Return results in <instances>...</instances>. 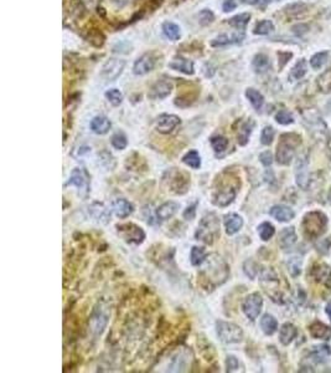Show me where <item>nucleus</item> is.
Here are the masks:
<instances>
[{
	"label": "nucleus",
	"instance_id": "f257e3e1",
	"mask_svg": "<svg viewBox=\"0 0 331 373\" xmlns=\"http://www.w3.org/2000/svg\"><path fill=\"white\" fill-rule=\"evenodd\" d=\"M200 270V280L205 288L215 289L229 279L230 267L217 254L207 255Z\"/></svg>",
	"mask_w": 331,
	"mask_h": 373
},
{
	"label": "nucleus",
	"instance_id": "f03ea898",
	"mask_svg": "<svg viewBox=\"0 0 331 373\" xmlns=\"http://www.w3.org/2000/svg\"><path fill=\"white\" fill-rule=\"evenodd\" d=\"M220 237V219L215 213H208L197 225L195 238L205 244H213Z\"/></svg>",
	"mask_w": 331,
	"mask_h": 373
},
{
	"label": "nucleus",
	"instance_id": "7ed1b4c3",
	"mask_svg": "<svg viewBox=\"0 0 331 373\" xmlns=\"http://www.w3.org/2000/svg\"><path fill=\"white\" fill-rule=\"evenodd\" d=\"M328 225V217L321 212H311L304 217L303 229L306 237L315 239L323 235Z\"/></svg>",
	"mask_w": 331,
	"mask_h": 373
},
{
	"label": "nucleus",
	"instance_id": "20e7f679",
	"mask_svg": "<svg viewBox=\"0 0 331 373\" xmlns=\"http://www.w3.org/2000/svg\"><path fill=\"white\" fill-rule=\"evenodd\" d=\"M300 137L298 134H283L277 147V161L281 164H289L294 158L296 147L300 144Z\"/></svg>",
	"mask_w": 331,
	"mask_h": 373
},
{
	"label": "nucleus",
	"instance_id": "39448f33",
	"mask_svg": "<svg viewBox=\"0 0 331 373\" xmlns=\"http://www.w3.org/2000/svg\"><path fill=\"white\" fill-rule=\"evenodd\" d=\"M237 194V186L226 178V181H217V186L213 189L212 203L216 207H227L235 200Z\"/></svg>",
	"mask_w": 331,
	"mask_h": 373
},
{
	"label": "nucleus",
	"instance_id": "423d86ee",
	"mask_svg": "<svg viewBox=\"0 0 331 373\" xmlns=\"http://www.w3.org/2000/svg\"><path fill=\"white\" fill-rule=\"evenodd\" d=\"M216 332L224 343H238L243 338V331L238 325L232 322L218 321L216 323Z\"/></svg>",
	"mask_w": 331,
	"mask_h": 373
},
{
	"label": "nucleus",
	"instance_id": "0eeeda50",
	"mask_svg": "<svg viewBox=\"0 0 331 373\" xmlns=\"http://www.w3.org/2000/svg\"><path fill=\"white\" fill-rule=\"evenodd\" d=\"M117 232L121 235L122 239L124 242L129 243V244H142L145 239V233L134 223H126V224L117 225Z\"/></svg>",
	"mask_w": 331,
	"mask_h": 373
},
{
	"label": "nucleus",
	"instance_id": "6e6552de",
	"mask_svg": "<svg viewBox=\"0 0 331 373\" xmlns=\"http://www.w3.org/2000/svg\"><path fill=\"white\" fill-rule=\"evenodd\" d=\"M166 174L169 176V178L165 179V182H168V188H170V192L175 193V194L186 193L189 186H190V177L175 168Z\"/></svg>",
	"mask_w": 331,
	"mask_h": 373
},
{
	"label": "nucleus",
	"instance_id": "1a4fd4ad",
	"mask_svg": "<svg viewBox=\"0 0 331 373\" xmlns=\"http://www.w3.org/2000/svg\"><path fill=\"white\" fill-rule=\"evenodd\" d=\"M66 186H73L77 188L78 194H81L82 197L90 193L91 188V181H90V174L87 173V171L83 168H75L71 172V176L68 182L66 183Z\"/></svg>",
	"mask_w": 331,
	"mask_h": 373
},
{
	"label": "nucleus",
	"instance_id": "9d476101",
	"mask_svg": "<svg viewBox=\"0 0 331 373\" xmlns=\"http://www.w3.org/2000/svg\"><path fill=\"white\" fill-rule=\"evenodd\" d=\"M262 306H263L262 296L258 293H253L244 299L243 304H242V310L249 320L254 321L261 313Z\"/></svg>",
	"mask_w": 331,
	"mask_h": 373
},
{
	"label": "nucleus",
	"instance_id": "9b49d317",
	"mask_svg": "<svg viewBox=\"0 0 331 373\" xmlns=\"http://www.w3.org/2000/svg\"><path fill=\"white\" fill-rule=\"evenodd\" d=\"M124 67H126V61L124 60H122V59H110V60L105 61L104 65L102 66L100 76L105 80L113 81L122 75Z\"/></svg>",
	"mask_w": 331,
	"mask_h": 373
},
{
	"label": "nucleus",
	"instance_id": "f8f14e48",
	"mask_svg": "<svg viewBox=\"0 0 331 373\" xmlns=\"http://www.w3.org/2000/svg\"><path fill=\"white\" fill-rule=\"evenodd\" d=\"M191 360H192L191 351L180 350L171 358V363L166 368V371H169V372H184V371H188V367H190Z\"/></svg>",
	"mask_w": 331,
	"mask_h": 373
},
{
	"label": "nucleus",
	"instance_id": "ddd939ff",
	"mask_svg": "<svg viewBox=\"0 0 331 373\" xmlns=\"http://www.w3.org/2000/svg\"><path fill=\"white\" fill-rule=\"evenodd\" d=\"M108 317H109V312L107 309L102 308V306L95 308L92 318H91V326H92V331L95 336L102 335L105 326H107Z\"/></svg>",
	"mask_w": 331,
	"mask_h": 373
},
{
	"label": "nucleus",
	"instance_id": "4468645a",
	"mask_svg": "<svg viewBox=\"0 0 331 373\" xmlns=\"http://www.w3.org/2000/svg\"><path fill=\"white\" fill-rule=\"evenodd\" d=\"M180 124L181 120L179 116L163 114L158 117V120H156V129H158L160 133L168 134L171 133Z\"/></svg>",
	"mask_w": 331,
	"mask_h": 373
},
{
	"label": "nucleus",
	"instance_id": "2eb2a0df",
	"mask_svg": "<svg viewBox=\"0 0 331 373\" xmlns=\"http://www.w3.org/2000/svg\"><path fill=\"white\" fill-rule=\"evenodd\" d=\"M155 66V58L151 54H144L134 62L133 72L138 76L146 75Z\"/></svg>",
	"mask_w": 331,
	"mask_h": 373
},
{
	"label": "nucleus",
	"instance_id": "dca6fc26",
	"mask_svg": "<svg viewBox=\"0 0 331 373\" xmlns=\"http://www.w3.org/2000/svg\"><path fill=\"white\" fill-rule=\"evenodd\" d=\"M173 91V83L170 81L160 80L151 86L148 96L153 100H163L168 97Z\"/></svg>",
	"mask_w": 331,
	"mask_h": 373
},
{
	"label": "nucleus",
	"instance_id": "f3484780",
	"mask_svg": "<svg viewBox=\"0 0 331 373\" xmlns=\"http://www.w3.org/2000/svg\"><path fill=\"white\" fill-rule=\"evenodd\" d=\"M244 40L243 33H235V34H221V35L216 36L212 41H211V46L213 48H224V46L235 45V44H241Z\"/></svg>",
	"mask_w": 331,
	"mask_h": 373
},
{
	"label": "nucleus",
	"instance_id": "a211bd4d",
	"mask_svg": "<svg viewBox=\"0 0 331 373\" xmlns=\"http://www.w3.org/2000/svg\"><path fill=\"white\" fill-rule=\"evenodd\" d=\"M224 224L227 234L235 235L243 227V219L241 215L236 214V213H230L224 217Z\"/></svg>",
	"mask_w": 331,
	"mask_h": 373
},
{
	"label": "nucleus",
	"instance_id": "6ab92c4d",
	"mask_svg": "<svg viewBox=\"0 0 331 373\" xmlns=\"http://www.w3.org/2000/svg\"><path fill=\"white\" fill-rule=\"evenodd\" d=\"M112 210L119 219H124L134 212V207L131 202H128L124 198H118L112 204Z\"/></svg>",
	"mask_w": 331,
	"mask_h": 373
},
{
	"label": "nucleus",
	"instance_id": "aec40b11",
	"mask_svg": "<svg viewBox=\"0 0 331 373\" xmlns=\"http://www.w3.org/2000/svg\"><path fill=\"white\" fill-rule=\"evenodd\" d=\"M269 214L277 219L278 222L282 223H286L290 222L294 217H295V213L293 212V209H290L289 207H285V205H274L273 208L271 209Z\"/></svg>",
	"mask_w": 331,
	"mask_h": 373
},
{
	"label": "nucleus",
	"instance_id": "412c9836",
	"mask_svg": "<svg viewBox=\"0 0 331 373\" xmlns=\"http://www.w3.org/2000/svg\"><path fill=\"white\" fill-rule=\"evenodd\" d=\"M90 127L92 129V132H95V134H105L108 133V131L112 127V122L105 116H95L91 121Z\"/></svg>",
	"mask_w": 331,
	"mask_h": 373
},
{
	"label": "nucleus",
	"instance_id": "4be33fe9",
	"mask_svg": "<svg viewBox=\"0 0 331 373\" xmlns=\"http://www.w3.org/2000/svg\"><path fill=\"white\" fill-rule=\"evenodd\" d=\"M179 208H180V204L176 202H166L156 209V215L160 220L171 219L178 213Z\"/></svg>",
	"mask_w": 331,
	"mask_h": 373
},
{
	"label": "nucleus",
	"instance_id": "5701e85b",
	"mask_svg": "<svg viewBox=\"0 0 331 373\" xmlns=\"http://www.w3.org/2000/svg\"><path fill=\"white\" fill-rule=\"evenodd\" d=\"M169 67L173 68V70L180 71V72L185 73V75H193V72H195L192 61L186 60V59L183 58L174 59L171 62H169Z\"/></svg>",
	"mask_w": 331,
	"mask_h": 373
},
{
	"label": "nucleus",
	"instance_id": "b1692460",
	"mask_svg": "<svg viewBox=\"0 0 331 373\" xmlns=\"http://www.w3.org/2000/svg\"><path fill=\"white\" fill-rule=\"evenodd\" d=\"M309 332L314 338H320V340H331V328L329 326L324 325L323 322H314L309 327Z\"/></svg>",
	"mask_w": 331,
	"mask_h": 373
},
{
	"label": "nucleus",
	"instance_id": "393cba45",
	"mask_svg": "<svg viewBox=\"0 0 331 373\" xmlns=\"http://www.w3.org/2000/svg\"><path fill=\"white\" fill-rule=\"evenodd\" d=\"M296 333H298V330L293 323H284L281 328V332H279V341H281L282 345L288 346L296 337Z\"/></svg>",
	"mask_w": 331,
	"mask_h": 373
},
{
	"label": "nucleus",
	"instance_id": "a878e982",
	"mask_svg": "<svg viewBox=\"0 0 331 373\" xmlns=\"http://www.w3.org/2000/svg\"><path fill=\"white\" fill-rule=\"evenodd\" d=\"M296 242V234L293 227L284 228L279 234V245L282 249H289Z\"/></svg>",
	"mask_w": 331,
	"mask_h": 373
},
{
	"label": "nucleus",
	"instance_id": "bb28decb",
	"mask_svg": "<svg viewBox=\"0 0 331 373\" xmlns=\"http://www.w3.org/2000/svg\"><path fill=\"white\" fill-rule=\"evenodd\" d=\"M90 212L91 215L100 223H107L108 219L110 218L109 210H108L102 203H93L90 208Z\"/></svg>",
	"mask_w": 331,
	"mask_h": 373
},
{
	"label": "nucleus",
	"instance_id": "cd10ccee",
	"mask_svg": "<svg viewBox=\"0 0 331 373\" xmlns=\"http://www.w3.org/2000/svg\"><path fill=\"white\" fill-rule=\"evenodd\" d=\"M252 66H253L256 72L264 73L271 68V60L266 54H258V55L254 56L253 61H252Z\"/></svg>",
	"mask_w": 331,
	"mask_h": 373
},
{
	"label": "nucleus",
	"instance_id": "c85d7f7f",
	"mask_svg": "<svg viewBox=\"0 0 331 373\" xmlns=\"http://www.w3.org/2000/svg\"><path fill=\"white\" fill-rule=\"evenodd\" d=\"M253 127L254 122L252 120H248V121H246L242 124L241 128L238 129V133H237V142H238V144L246 146L249 139V136H251L252 131H253Z\"/></svg>",
	"mask_w": 331,
	"mask_h": 373
},
{
	"label": "nucleus",
	"instance_id": "c756f323",
	"mask_svg": "<svg viewBox=\"0 0 331 373\" xmlns=\"http://www.w3.org/2000/svg\"><path fill=\"white\" fill-rule=\"evenodd\" d=\"M296 183L299 186L306 189L309 184V176H308V167L306 162L300 161L296 164Z\"/></svg>",
	"mask_w": 331,
	"mask_h": 373
},
{
	"label": "nucleus",
	"instance_id": "7c9ffc66",
	"mask_svg": "<svg viewBox=\"0 0 331 373\" xmlns=\"http://www.w3.org/2000/svg\"><path fill=\"white\" fill-rule=\"evenodd\" d=\"M261 327L266 335L271 336L278 330V322H277V320L273 316L269 315V313H266V315L261 318Z\"/></svg>",
	"mask_w": 331,
	"mask_h": 373
},
{
	"label": "nucleus",
	"instance_id": "2f4dec72",
	"mask_svg": "<svg viewBox=\"0 0 331 373\" xmlns=\"http://www.w3.org/2000/svg\"><path fill=\"white\" fill-rule=\"evenodd\" d=\"M246 97L248 101L251 102L252 106L256 110H261L264 104V97L259 91L254 90V88H247L246 90Z\"/></svg>",
	"mask_w": 331,
	"mask_h": 373
},
{
	"label": "nucleus",
	"instance_id": "473e14b6",
	"mask_svg": "<svg viewBox=\"0 0 331 373\" xmlns=\"http://www.w3.org/2000/svg\"><path fill=\"white\" fill-rule=\"evenodd\" d=\"M313 276L315 277V280L319 281V283H326L331 276L330 267L324 264L315 265L313 267Z\"/></svg>",
	"mask_w": 331,
	"mask_h": 373
},
{
	"label": "nucleus",
	"instance_id": "72a5a7b5",
	"mask_svg": "<svg viewBox=\"0 0 331 373\" xmlns=\"http://www.w3.org/2000/svg\"><path fill=\"white\" fill-rule=\"evenodd\" d=\"M163 33L166 38L170 39V40H173V41L179 40L181 36L180 26L171 23V21H166V23L163 24Z\"/></svg>",
	"mask_w": 331,
	"mask_h": 373
},
{
	"label": "nucleus",
	"instance_id": "f704fd0d",
	"mask_svg": "<svg viewBox=\"0 0 331 373\" xmlns=\"http://www.w3.org/2000/svg\"><path fill=\"white\" fill-rule=\"evenodd\" d=\"M306 72H308V62L305 59H301L290 70V78L291 80H300L305 76Z\"/></svg>",
	"mask_w": 331,
	"mask_h": 373
},
{
	"label": "nucleus",
	"instance_id": "c9c22d12",
	"mask_svg": "<svg viewBox=\"0 0 331 373\" xmlns=\"http://www.w3.org/2000/svg\"><path fill=\"white\" fill-rule=\"evenodd\" d=\"M183 162L186 166L191 167L193 169H198L201 167V157L198 154L197 151L192 149V151H189L185 156L183 157Z\"/></svg>",
	"mask_w": 331,
	"mask_h": 373
},
{
	"label": "nucleus",
	"instance_id": "e433bc0d",
	"mask_svg": "<svg viewBox=\"0 0 331 373\" xmlns=\"http://www.w3.org/2000/svg\"><path fill=\"white\" fill-rule=\"evenodd\" d=\"M206 259L205 248L202 247H193L190 252V261L193 266H201Z\"/></svg>",
	"mask_w": 331,
	"mask_h": 373
},
{
	"label": "nucleus",
	"instance_id": "4c0bfd02",
	"mask_svg": "<svg viewBox=\"0 0 331 373\" xmlns=\"http://www.w3.org/2000/svg\"><path fill=\"white\" fill-rule=\"evenodd\" d=\"M210 143L216 153H224V152L229 148V139L224 136L211 137Z\"/></svg>",
	"mask_w": 331,
	"mask_h": 373
},
{
	"label": "nucleus",
	"instance_id": "58836bf2",
	"mask_svg": "<svg viewBox=\"0 0 331 373\" xmlns=\"http://www.w3.org/2000/svg\"><path fill=\"white\" fill-rule=\"evenodd\" d=\"M249 20H251V14L243 13L230 19L229 24L236 29H244L247 26V24L249 23Z\"/></svg>",
	"mask_w": 331,
	"mask_h": 373
},
{
	"label": "nucleus",
	"instance_id": "ea45409f",
	"mask_svg": "<svg viewBox=\"0 0 331 373\" xmlns=\"http://www.w3.org/2000/svg\"><path fill=\"white\" fill-rule=\"evenodd\" d=\"M104 96L109 101V104L113 106H119L123 102V93L118 88H110V90L105 91Z\"/></svg>",
	"mask_w": 331,
	"mask_h": 373
},
{
	"label": "nucleus",
	"instance_id": "a19ab883",
	"mask_svg": "<svg viewBox=\"0 0 331 373\" xmlns=\"http://www.w3.org/2000/svg\"><path fill=\"white\" fill-rule=\"evenodd\" d=\"M328 59H329L328 51H320V53H316L315 55L311 56L310 66L314 68V70H319V68H321L324 65H325Z\"/></svg>",
	"mask_w": 331,
	"mask_h": 373
},
{
	"label": "nucleus",
	"instance_id": "79ce46f5",
	"mask_svg": "<svg viewBox=\"0 0 331 373\" xmlns=\"http://www.w3.org/2000/svg\"><path fill=\"white\" fill-rule=\"evenodd\" d=\"M329 355H331V350L328 346H319V347H314L313 353H311V360L315 361V362H323Z\"/></svg>",
	"mask_w": 331,
	"mask_h": 373
},
{
	"label": "nucleus",
	"instance_id": "37998d69",
	"mask_svg": "<svg viewBox=\"0 0 331 373\" xmlns=\"http://www.w3.org/2000/svg\"><path fill=\"white\" fill-rule=\"evenodd\" d=\"M110 143H112V146L116 149L122 151V149H124L128 146V139H127V136L123 132H117L110 138Z\"/></svg>",
	"mask_w": 331,
	"mask_h": 373
},
{
	"label": "nucleus",
	"instance_id": "c03bdc74",
	"mask_svg": "<svg viewBox=\"0 0 331 373\" xmlns=\"http://www.w3.org/2000/svg\"><path fill=\"white\" fill-rule=\"evenodd\" d=\"M274 30V24L271 20H262L257 23L253 33L256 35H268Z\"/></svg>",
	"mask_w": 331,
	"mask_h": 373
},
{
	"label": "nucleus",
	"instance_id": "a18cd8bd",
	"mask_svg": "<svg viewBox=\"0 0 331 373\" xmlns=\"http://www.w3.org/2000/svg\"><path fill=\"white\" fill-rule=\"evenodd\" d=\"M274 233H276V229H274L273 225L268 222L262 223V224L258 227V234H259V237H261V239L264 240V242L271 239V238L274 235Z\"/></svg>",
	"mask_w": 331,
	"mask_h": 373
},
{
	"label": "nucleus",
	"instance_id": "49530a36",
	"mask_svg": "<svg viewBox=\"0 0 331 373\" xmlns=\"http://www.w3.org/2000/svg\"><path fill=\"white\" fill-rule=\"evenodd\" d=\"M276 121L278 122L279 124H283V126H286V124H290L294 122V117L293 115L290 114L286 110H281L279 112H277L276 115Z\"/></svg>",
	"mask_w": 331,
	"mask_h": 373
},
{
	"label": "nucleus",
	"instance_id": "de8ad7c7",
	"mask_svg": "<svg viewBox=\"0 0 331 373\" xmlns=\"http://www.w3.org/2000/svg\"><path fill=\"white\" fill-rule=\"evenodd\" d=\"M274 134H276V131H274L273 127L272 126L264 127L261 134L262 144H264V146H269V144H272V142H273V139H274Z\"/></svg>",
	"mask_w": 331,
	"mask_h": 373
},
{
	"label": "nucleus",
	"instance_id": "09e8293b",
	"mask_svg": "<svg viewBox=\"0 0 331 373\" xmlns=\"http://www.w3.org/2000/svg\"><path fill=\"white\" fill-rule=\"evenodd\" d=\"M318 85L324 92L331 90V71H326L318 78Z\"/></svg>",
	"mask_w": 331,
	"mask_h": 373
},
{
	"label": "nucleus",
	"instance_id": "8fccbe9b",
	"mask_svg": "<svg viewBox=\"0 0 331 373\" xmlns=\"http://www.w3.org/2000/svg\"><path fill=\"white\" fill-rule=\"evenodd\" d=\"M197 18H198V23L203 26L208 25V24H211L213 20H215V15H213L212 11L208 10V9H203V10H201L200 13H198Z\"/></svg>",
	"mask_w": 331,
	"mask_h": 373
},
{
	"label": "nucleus",
	"instance_id": "3c124183",
	"mask_svg": "<svg viewBox=\"0 0 331 373\" xmlns=\"http://www.w3.org/2000/svg\"><path fill=\"white\" fill-rule=\"evenodd\" d=\"M286 13L289 15H301L303 13H306L308 10V6L305 5L304 3H295L291 4V5L286 6Z\"/></svg>",
	"mask_w": 331,
	"mask_h": 373
},
{
	"label": "nucleus",
	"instance_id": "603ef678",
	"mask_svg": "<svg viewBox=\"0 0 331 373\" xmlns=\"http://www.w3.org/2000/svg\"><path fill=\"white\" fill-rule=\"evenodd\" d=\"M300 264H301V261L298 259V257H293V259L289 260L288 267H289V271H290V274L293 275V276H296V275L300 274Z\"/></svg>",
	"mask_w": 331,
	"mask_h": 373
},
{
	"label": "nucleus",
	"instance_id": "864d4df0",
	"mask_svg": "<svg viewBox=\"0 0 331 373\" xmlns=\"http://www.w3.org/2000/svg\"><path fill=\"white\" fill-rule=\"evenodd\" d=\"M226 367L227 372H235V371L238 370L239 362L235 356H227L226 358Z\"/></svg>",
	"mask_w": 331,
	"mask_h": 373
},
{
	"label": "nucleus",
	"instance_id": "5fc2aeb1",
	"mask_svg": "<svg viewBox=\"0 0 331 373\" xmlns=\"http://www.w3.org/2000/svg\"><path fill=\"white\" fill-rule=\"evenodd\" d=\"M254 267H256V264H254L252 260H248V261L244 262V272H246L251 279H254L257 275V271H258V270L254 269Z\"/></svg>",
	"mask_w": 331,
	"mask_h": 373
},
{
	"label": "nucleus",
	"instance_id": "6e6d98bb",
	"mask_svg": "<svg viewBox=\"0 0 331 373\" xmlns=\"http://www.w3.org/2000/svg\"><path fill=\"white\" fill-rule=\"evenodd\" d=\"M259 159H261L262 164L266 167L271 166V164L273 163V156H272V153L269 151H266V152H263V153H261Z\"/></svg>",
	"mask_w": 331,
	"mask_h": 373
},
{
	"label": "nucleus",
	"instance_id": "4d7b16f0",
	"mask_svg": "<svg viewBox=\"0 0 331 373\" xmlns=\"http://www.w3.org/2000/svg\"><path fill=\"white\" fill-rule=\"evenodd\" d=\"M222 8H224L225 13H229V11L235 10V9L237 8L236 0H226V1L224 3V5H222Z\"/></svg>",
	"mask_w": 331,
	"mask_h": 373
},
{
	"label": "nucleus",
	"instance_id": "13d9d810",
	"mask_svg": "<svg viewBox=\"0 0 331 373\" xmlns=\"http://www.w3.org/2000/svg\"><path fill=\"white\" fill-rule=\"evenodd\" d=\"M195 208H196V204L189 207L188 209L185 210V213H184V218H185V219H188V220L193 219V217H195V213H196Z\"/></svg>",
	"mask_w": 331,
	"mask_h": 373
},
{
	"label": "nucleus",
	"instance_id": "bf43d9fd",
	"mask_svg": "<svg viewBox=\"0 0 331 373\" xmlns=\"http://www.w3.org/2000/svg\"><path fill=\"white\" fill-rule=\"evenodd\" d=\"M259 0H242V3L244 4H248V5H256V4H258Z\"/></svg>",
	"mask_w": 331,
	"mask_h": 373
},
{
	"label": "nucleus",
	"instance_id": "052dcab7",
	"mask_svg": "<svg viewBox=\"0 0 331 373\" xmlns=\"http://www.w3.org/2000/svg\"><path fill=\"white\" fill-rule=\"evenodd\" d=\"M326 313H328V316L331 320V301L328 304V306H326Z\"/></svg>",
	"mask_w": 331,
	"mask_h": 373
},
{
	"label": "nucleus",
	"instance_id": "680f3d73",
	"mask_svg": "<svg viewBox=\"0 0 331 373\" xmlns=\"http://www.w3.org/2000/svg\"><path fill=\"white\" fill-rule=\"evenodd\" d=\"M263 1H264V3H269V1H271V0H263Z\"/></svg>",
	"mask_w": 331,
	"mask_h": 373
}]
</instances>
